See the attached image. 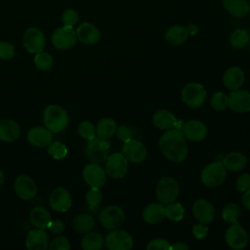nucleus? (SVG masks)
I'll return each instance as SVG.
<instances>
[{"instance_id": "nucleus-48", "label": "nucleus", "mask_w": 250, "mask_h": 250, "mask_svg": "<svg viewBox=\"0 0 250 250\" xmlns=\"http://www.w3.org/2000/svg\"><path fill=\"white\" fill-rule=\"evenodd\" d=\"M208 228L206 226V224H203V223H198L196 225L193 226L191 231H192V234L193 236L196 238V239H203L207 236L208 234Z\"/></svg>"}, {"instance_id": "nucleus-29", "label": "nucleus", "mask_w": 250, "mask_h": 250, "mask_svg": "<svg viewBox=\"0 0 250 250\" xmlns=\"http://www.w3.org/2000/svg\"><path fill=\"white\" fill-rule=\"evenodd\" d=\"M30 223L37 229H48V226L51 222V215L48 210L41 206L34 207L29 214Z\"/></svg>"}, {"instance_id": "nucleus-15", "label": "nucleus", "mask_w": 250, "mask_h": 250, "mask_svg": "<svg viewBox=\"0 0 250 250\" xmlns=\"http://www.w3.org/2000/svg\"><path fill=\"white\" fill-rule=\"evenodd\" d=\"M181 130L185 138L193 143L203 141L207 137V133H208L206 125L202 121L195 120V119L185 122L182 125Z\"/></svg>"}, {"instance_id": "nucleus-26", "label": "nucleus", "mask_w": 250, "mask_h": 250, "mask_svg": "<svg viewBox=\"0 0 250 250\" xmlns=\"http://www.w3.org/2000/svg\"><path fill=\"white\" fill-rule=\"evenodd\" d=\"M21 134L20 125L12 119L0 120V141L11 143L18 140Z\"/></svg>"}, {"instance_id": "nucleus-27", "label": "nucleus", "mask_w": 250, "mask_h": 250, "mask_svg": "<svg viewBox=\"0 0 250 250\" xmlns=\"http://www.w3.org/2000/svg\"><path fill=\"white\" fill-rule=\"evenodd\" d=\"M225 10L235 18H242L250 12V4L247 0H223Z\"/></svg>"}, {"instance_id": "nucleus-17", "label": "nucleus", "mask_w": 250, "mask_h": 250, "mask_svg": "<svg viewBox=\"0 0 250 250\" xmlns=\"http://www.w3.org/2000/svg\"><path fill=\"white\" fill-rule=\"evenodd\" d=\"M229 96V106L235 112L245 113L250 110V92L243 89L232 90Z\"/></svg>"}, {"instance_id": "nucleus-36", "label": "nucleus", "mask_w": 250, "mask_h": 250, "mask_svg": "<svg viewBox=\"0 0 250 250\" xmlns=\"http://www.w3.org/2000/svg\"><path fill=\"white\" fill-rule=\"evenodd\" d=\"M103 200V194L100 190V188H91L87 193H86V203L88 206V209L92 212L98 211V209L101 206Z\"/></svg>"}, {"instance_id": "nucleus-52", "label": "nucleus", "mask_w": 250, "mask_h": 250, "mask_svg": "<svg viewBox=\"0 0 250 250\" xmlns=\"http://www.w3.org/2000/svg\"><path fill=\"white\" fill-rule=\"evenodd\" d=\"M186 27H187V29H188L189 35H194V34H196L197 31H198V26H197L195 23H189V24H188Z\"/></svg>"}, {"instance_id": "nucleus-7", "label": "nucleus", "mask_w": 250, "mask_h": 250, "mask_svg": "<svg viewBox=\"0 0 250 250\" xmlns=\"http://www.w3.org/2000/svg\"><path fill=\"white\" fill-rule=\"evenodd\" d=\"M125 220V213L123 209L116 205H110L103 209L99 214V221L101 225L106 229H118Z\"/></svg>"}, {"instance_id": "nucleus-51", "label": "nucleus", "mask_w": 250, "mask_h": 250, "mask_svg": "<svg viewBox=\"0 0 250 250\" xmlns=\"http://www.w3.org/2000/svg\"><path fill=\"white\" fill-rule=\"evenodd\" d=\"M188 246L184 242H176L170 246V250H188Z\"/></svg>"}, {"instance_id": "nucleus-10", "label": "nucleus", "mask_w": 250, "mask_h": 250, "mask_svg": "<svg viewBox=\"0 0 250 250\" xmlns=\"http://www.w3.org/2000/svg\"><path fill=\"white\" fill-rule=\"evenodd\" d=\"M76 30L71 26L63 25L57 28L52 34V43L59 50L70 49L76 44Z\"/></svg>"}, {"instance_id": "nucleus-1", "label": "nucleus", "mask_w": 250, "mask_h": 250, "mask_svg": "<svg viewBox=\"0 0 250 250\" xmlns=\"http://www.w3.org/2000/svg\"><path fill=\"white\" fill-rule=\"evenodd\" d=\"M160 152L172 162H182L188 156V145L180 128L166 130L158 142Z\"/></svg>"}, {"instance_id": "nucleus-19", "label": "nucleus", "mask_w": 250, "mask_h": 250, "mask_svg": "<svg viewBox=\"0 0 250 250\" xmlns=\"http://www.w3.org/2000/svg\"><path fill=\"white\" fill-rule=\"evenodd\" d=\"M192 213L199 223L209 224L215 219V209L213 205L203 198L194 201L192 205Z\"/></svg>"}, {"instance_id": "nucleus-33", "label": "nucleus", "mask_w": 250, "mask_h": 250, "mask_svg": "<svg viewBox=\"0 0 250 250\" xmlns=\"http://www.w3.org/2000/svg\"><path fill=\"white\" fill-rule=\"evenodd\" d=\"M104 245V237L98 232H87L81 241V247L84 250H101Z\"/></svg>"}, {"instance_id": "nucleus-22", "label": "nucleus", "mask_w": 250, "mask_h": 250, "mask_svg": "<svg viewBox=\"0 0 250 250\" xmlns=\"http://www.w3.org/2000/svg\"><path fill=\"white\" fill-rule=\"evenodd\" d=\"M49 236L42 229H31L26 236L25 245L29 250H45L49 247Z\"/></svg>"}, {"instance_id": "nucleus-34", "label": "nucleus", "mask_w": 250, "mask_h": 250, "mask_svg": "<svg viewBox=\"0 0 250 250\" xmlns=\"http://www.w3.org/2000/svg\"><path fill=\"white\" fill-rule=\"evenodd\" d=\"M250 34L246 29L237 28L235 29L229 38V43L234 49H242L249 44Z\"/></svg>"}, {"instance_id": "nucleus-44", "label": "nucleus", "mask_w": 250, "mask_h": 250, "mask_svg": "<svg viewBox=\"0 0 250 250\" xmlns=\"http://www.w3.org/2000/svg\"><path fill=\"white\" fill-rule=\"evenodd\" d=\"M235 188L238 192H245L250 189V175L247 173H243L236 179Z\"/></svg>"}, {"instance_id": "nucleus-4", "label": "nucleus", "mask_w": 250, "mask_h": 250, "mask_svg": "<svg viewBox=\"0 0 250 250\" xmlns=\"http://www.w3.org/2000/svg\"><path fill=\"white\" fill-rule=\"evenodd\" d=\"M179 184L173 177L165 176L161 178L156 184V197L158 202L162 203L163 205L176 201L179 195Z\"/></svg>"}, {"instance_id": "nucleus-43", "label": "nucleus", "mask_w": 250, "mask_h": 250, "mask_svg": "<svg viewBox=\"0 0 250 250\" xmlns=\"http://www.w3.org/2000/svg\"><path fill=\"white\" fill-rule=\"evenodd\" d=\"M70 242L64 236H58L49 243V249L51 250H68L70 249Z\"/></svg>"}, {"instance_id": "nucleus-35", "label": "nucleus", "mask_w": 250, "mask_h": 250, "mask_svg": "<svg viewBox=\"0 0 250 250\" xmlns=\"http://www.w3.org/2000/svg\"><path fill=\"white\" fill-rule=\"evenodd\" d=\"M185 216L184 206L176 201L165 205V217L172 222H181Z\"/></svg>"}, {"instance_id": "nucleus-37", "label": "nucleus", "mask_w": 250, "mask_h": 250, "mask_svg": "<svg viewBox=\"0 0 250 250\" xmlns=\"http://www.w3.org/2000/svg\"><path fill=\"white\" fill-rule=\"evenodd\" d=\"M34 64L37 69L41 71H48L53 65V58L47 52H39L35 54Z\"/></svg>"}, {"instance_id": "nucleus-49", "label": "nucleus", "mask_w": 250, "mask_h": 250, "mask_svg": "<svg viewBox=\"0 0 250 250\" xmlns=\"http://www.w3.org/2000/svg\"><path fill=\"white\" fill-rule=\"evenodd\" d=\"M48 229L54 234H61L63 232L65 226H64V223L60 220H51L48 226Z\"/></svg>"}, {"instance_id": "nucleus-14", "label": "nucleus", "mask_w": 250, "mask_h": 250, "mask_svg": "<svg viewBox=\"0 0 250 250\" xmlns=\"http://www.w3.org/2000/svg\"><path fill=\"white\" fill-rule=\"evenodd\" d=\"M46 40L43 32L37 27H29L23 34V46L28 53L37 54L45 48Z\"/></svg>"}, {"instance_id": "nucleus-47", "label": "nucleus", "mask_w": 250, "mask_h": 250, "mask_svg": "<svg viewBox=\"0 0 250 250\" xmlns=\"http://www.w3.org/2000/svg\"><path fill=\"white\" fill-rule=\"evenodd\" d=\"M15 55V48L11 43L1 41L0 42V59L9 60L12 59Z\"/></svg>"}, {"instance_id": "nucleus-23", "label": "nucleus", "mask_w": 250, "mask_h": 250, "mask_svg": "<svg viewBox=\"0 0 250 250\" xmlns=\"http://www.w3.org/2000/svg\"><path fill=\"white\" fill-rule=\"evenodd\" d=\"M165 218V205L160 202L147 204L143 210V219L149 225H156Z\"/></svg>"}, {"instance_id": "nucleus-6", "label": "nucleus", "mask_w": 250, "mask_h": 250, "mask_svg": "<svg viewBox=\"0 0 250 250\" xmlns=\"http://www.w3.org/2000/svg\"><path fill=\"white\" fill-rule=\"evenodd\" d=\"M132 235L120 229H111L105 236L104 244L109 250H130L133 247Z\"/></svg>"}, {"instance_id": "nucleus-42", "label": "nucleus", "mask_w": 250, "mask_h": 250, "mask_svg": "<svg viewBox=\"0 0 250 250\" xmlns=\"http://www.w3.org/2000/svg\"><path fill=\"white\" fill-rule=\"evenodd\" d=\"M78 20H79L78 13L74 9H67L62 13V21L63 25L73 27L78 22Z\"/></svg>"}, {"instance_id": "nucleus-54", "label": "nucleus", "mask_w": 250, "mask_h": 250, "mask_svg": "<svg viewBox=\"0 0 250 250\" xmlns=\"http://www.w3.org/2000/svg\"><path fill=\"white\" fill-rule=\"evenodd\" d=\"M249 46H250V40H249Z\"/></svg>"}, {"instance_id": "nucleus-9", "label": "nucleus", "mask_w": 250, "mask_h": 250, "mask_svg": "<svg viewBox=\"0 0 250 250\" xmlns=\"http://www.w3.org/2000/svg\"><path fill=\"white\" fill-rule=\"evenodd\" d=\"M110 147V143L107 140L94 138L90 140L86 146V156L94 163L104 162L108 156V150Z\"/></svg>"}, {"instance_id": "nucleus-31", "label": "nucleus", "mask_w": 250, "mask_h": 250, "mask_svg": "<svg viewBox=\"0 0 250 250\" xmlns=\"http://www.w3.org/2000/svg\"><path fill=\"white\" fill-rule=\"evenodd\" d=\"M116 128V122L112 118H102L96 126V137L100 139L108 140L115 134Z\"/></svg>"}, {"instance_id": "nucleus-2", "label": "nucleus", "mask_w": 250, "mask_h": 250, "mask_svg": "<svg viewBox=\"0 0 250 250\" xmlns=\"http://www.w3.org/2000/svg\"><path fill=\"white\" fill-rule=\"evenodd\" d=\"M43 122L45 127L52 133H60L67 127L69 117L62 106L50 104L43 112Z\"/></svg>"}, {"instance_id": "nucleus-25", "label": "nucleus", "mask_w": 250, "mask_h": 250, "mask_svg": "<svg viewBox=\"0 0 250 250\" xmlns=\"http://www.w3.org/2000/svg\"><path fill=\"white\" fill-rule=\"evenodd\" d=\"M152 122L160 130H170L173 128H179L178 120L176 116L167 109H159L154 112L152 116Z\"/></svg>"}, {"instance_id": "nucleus-45", "label": "nucleus", "mask_w": 250, "mask_h": 250, "mask_svg": "<svg viewBox=\"0 0 250 250\" xmlns=\"http://www.w3.org/2000/svg\"><path fill=\"white\" fill-rule=\"evenodd\" d=\"M170 243L164 238H155L146 245L147 250H170Z\"/></svg>"}, {"instance_id": "nucleus-12", "label": "nucleus", "mask_w": 250, "mask_h": 250, "mask_svg": "<svg viewBox=\"0 0 250 250\" xmlns=\"http://www.w3.org/2000/svg\"><path fill=\"white\" fill-rule=\"evenodd\" d=\"M105 172L111 178L121 179L128 172V160L122 153L115 152L105 159Z\"/></svg>"}, {"instance_id": "nucleus-24", "label": "nucleus", "mask_w": 250, "mask_h": 250, "mask_svg": "<svg viewBox=\"0 0 250 250\" xmlns=\"http://www.w3.org/2000/svg\"><path fill=\"white\" fill-rule=\"evenodd\" d=\"M245 80V75L243 70L237 66L229 67L223 75V83L226 88L229 90L239 89Z\"/></svg>"}, {"instance_id": "nucleus-38", "label": "nucleus", "mask_w": 250, "mask_h": 250, "mask_svg": "<svg viewBox=\"0 0 250 250\" xmlns=\"http://www.w3.org/2000/svg\"><path fill=\"white\" fill-rule=\"evenodd\" d=\"M223 220L228 224H232L237 221L240 216V208L236 203H228L222 212Z\"/></svg>"}, {"instance_id": "nucleus-3", "label": "nucleus", "mask_w": 250, "mask_h": 250, "mask_svg": "<svg viewBox=\"0 0 250 250\" xmlns=\"http://www.w3.org/2000/svg\"><path fill=\"white\" fill-rule=\"evenodd\" d=\"M227 177V169L223 162L214 161L204 167L200 174L201 183L209 188H214L221 186Z\"/></svg>"}, {"instance_id": "nucleus-46", "label": "nucleus", "mask_w": 250, "mask_h": 250, "mask_svg": "<svg viewBox=\"0 0 250 250\" xmlns=\"http://www.w3.org/2000/svg\"><path fill=\"white\" fill-rule=\"evenodd\" d=\"M115 134H116V136L119 140L125 142L127 140L133 139V137L135 135V131L127 125H121V126L116 128Z\"/></svg>"}, {"instance_id": "nucleus-18", "label": "nucleus", "mask_w": 250, "mask_h": 250, "mask_svg": "<svg viewBox=\"0 0 250 250\" xmlns=\"http://www.w3.org/2000/svg\"><path fill=\"white\" fill-rule=\"evenodd\" d=\"M50 206L57 212H66L72 204L70 192L64 188H57L50 194Z\"/></svg>"}, {"instance_id": "nucleus-21", "label": "nucleus", "mask_w": 250, "mask_h": 250, "mask_svg": "<svg viewBox=\"0 0 250 250\" xmlns=\"http://www.w3.org/2000/svg\"><path fill=\"white\" fill-rule=\"evenodd\" d=\"M77 39L86 45H95L100 41L101 32L99 28L91 22H83L76 28Z\"/></svg>"}, {"instance_id": "nucleus-41", "label": "nucleus", "mask_w": 250, "mask_h": 250, "mask_svg": "<svg viewBox=\"0 0 250 250\" xmlns=\"http://www.w3.org/2000/svg\"><path fill=\"white\" fill-rule=\"evenodd\" d=\"M78 134L80 137H82L85 140H93L94 138H96V127L94 126V124L88 120L82 121L77 128Z\"/></svg>"}, {"instance_id": "nucleus-5", "label": "nucleus", "mask_w": 250, "mask_h": 250, "mask_svg": "<svg viewBox=\"0 0 250 250\" xmlns=\"http://www.w3.org/2000/svg\"><path fill=\"white\" fill-rule=\"evenodd\" d=\"M181 97L187 106L190 108H198L205 103L207 92L202 84L190 82L183 88Z\"/></svg>"}, {"instance_id": "nucleus-8", "label": "nucleus", "mask_w": 250, "mask_h": 250, "mask_svg": "<svg viewBox=\"0 0 250 250\" xmlns=\"http://www.w3.org/2000/svg\"><path fill=\"white\" fill-rule=\"evenodd\" d=\"M225 240L229 247L234 250H241L248 245L249 237L246 230L236 221L232 223L225 233Z\"/></svg>"}, {"instance_id": "nucleus-20", "label": "nucleus", "mask_w": 250, "mask_h": 250, "mask_svg": "<svg viewBox=\"0 0 250 250\" xmlns=\"http://www.w3.org/2000/svg\"><path fill=\"white\" fill-rule=\"evenodd\" d=\"M27 141L34 146L46 147L53 141V133L46 127L36 126L28 131Z\"/></svg>"}, {"instance_id": "nucleus-53", "label": "nucleus", "mask_w": 250, "mask_h": 250, "mask_svg": "<svg viewBox=\"0 0 250 250\" xmlns=\"http://www.w3.org/2000/svg\"><path fill=\"white\" fill-rule=\"evenodd\" d=\"M3 182H4V173H3V171L0 169V186L3 184Z\"/></svg>"}, {"instance_id": "nucleus-13", "label": "nucleus", "mask_w": 250, "mask_h": 250, "mask_svg": "<svg viewBox=\"0 0 250 250\" xmlns=\"http://www.w3.org/2000/svg\"><path fill=\"white\" fill-rule=\"evenodd\" d=\"M83 180L90 188H102L106 182V172L99 164L92 162L84 167L82 172Z\"/></svg>"}, {"instance_id": "nucleus-50", "label": "nucleus", "mask_w": 250, "mask_h": 250, "mask_svg": "<svg viewBox=\"0 0 250 250\" xmlns=\"http://www.w3.org/2000/svg\"><path fill=\"white\" fill-rule=\"evenodd\" d=\"M241 202L243 204V206L250 211V189L243 192L242 198H241Z\"/></svg>"}, {"instance_id": "nucleus-11", "label": "nucleus", "mask_w": 250, "mask_h": 250, "mask_svg": "<svg viewBox=\"0 0 250 250\" xmlns=\"http://www.w3.org/2000/svg\"><path fill=\"white\" fill-rule=\"evenodd\" d=\"M121 153L128 160V162L141 163L146 158L147 150L142 142L136 139H130L123 143Z\"/></svg>"}, {"instance_id": "nucleus-28", "label": "nucleus", "mask_w": 250, "mask_h": 250, "mask_svg": "<svg viewBox=\"0 0 250 250\" xmlns=\"http://www.w3.org/2000/svg\"><path fill=\"white\" fill-rule=\"evenodd\" d=\"M223 164L227 170H229L232 172H238L243 170L246 167L247 158L241 152L233 151V152L228 153L224 157Z\"/></svg>"}, {"instance_id": "nucleus-39", "label": "nucleus", "mask_w": 250, "mask_h": 250, "mask_svg": "<svg viewBox=\"0 0 250 250\" xmlns=\"http://www.w3.org/2000/svg\"><path fill=\"white\" fill-rule=\"evenodd\" d=\"M67 147L64 144L55 141L48 146V153L55 159L57 160H61L63 159L66 155H67Z\"/></svg>"}, {"instance_id": "nucleus-32", "label": "nucleus", "mask_w": 250, "mask_h": 250, "mask_svg": "<svg viewBox=\"0 0 250 250\" xmlns=\"http://www.w3.org/2000/svg\"><path fill=\"white\" fill-rule=\"evenodd\" d=\"M95 227V219L89 213H81L73 219V229L79 233H87Z\"/></svg>"}, {"instance_id": "nucleus-16", "label": "nucleus", "mask_w": 250, "mask_h": 250, "mask_svg": "<svg viewBox=\"0 0 250 250\" xmlns=\"http://www.w3.org/2000/svg\"><path fill=\"white\" fill-rule=\"evenodd\" d=\"M14 189L16 194L23 200H30L34 198L37 193L35 182L27 175H21L16 179Z\"/></svg>"}, {"instance_id": "nucleus-40", "label": "nucleus", "mask_w": 250, "mask_h": 250, "mask_svg": "<svg viewBox=\"0 0 250 250\" xmlns=\"http://www.w3.org/2000/svg\"><path fill=\"white\" fill-rule=\"evenodd\" d=\"M210 105L217 111L226 109L229 106V96L223 92H216L210 99Z\"/></svg>"}, {"instance_id": "nucleus-30", "label": "nucleus", "mask_w": 250, "mask_h": 250, "mask_svg": "<svg viewBox=\"0 0 250 250\" xmlns=\"http://www.w3.org/2000/svg\"><path fill=\"white\" fill-rule=\"evenodd\" d=\"M189 34L186 26L183 25H172L165 32V39L172 45H181L187 41Z\"/></svg>"}]
</instances>
